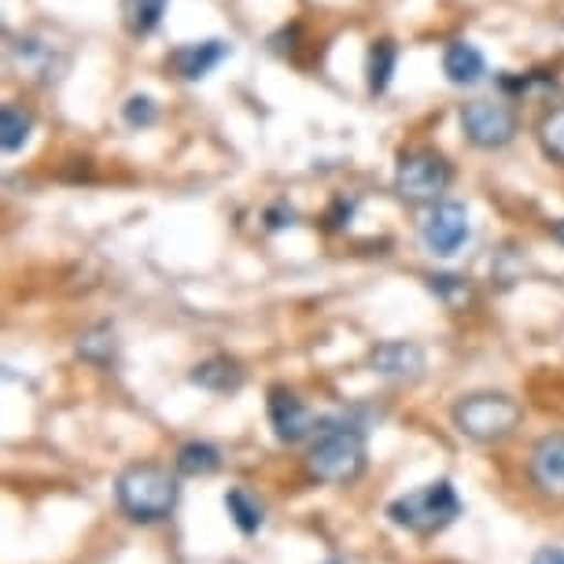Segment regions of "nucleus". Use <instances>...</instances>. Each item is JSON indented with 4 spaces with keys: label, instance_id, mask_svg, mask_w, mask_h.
Segmentation results:
<instances>
[{
    "label": "nucleus",
    "instance_id": "obj_1",
    "mask_svg": "<svg viewBox=\"0 0 564 564\" xmlns=\"http://www.w3.org/2000/svg\"><path fill=\"white\" fill-rule=\"evenodd\" d=\"M369 451H366V429L355 413H339V417H322L311 435V451H306V468L314 480L322 484H350L366 473Z\"/></svg>",
    "mask_w": 564,
    "mask_h": 564
},
{
    "label": "nucleus",
    "instance_id": "obj_2",
    "mask_svg": "<svg viewBox=\"0 0 564 564\" xmlns=\"http://www.w3.org/2000/svg\"><path fill=\"white\" fill-rule=\"evenodd\" d=\"M115 502L137 524H159L177 509L181 502V484L170 468L144 462L122 468V476L115 480Z\"/></svg>",
    "mask_w": 564,
    "mask_h": 564
},
{
    "label": "nucleus",
    "instance_id": "obj_3",
    "mask_svg": "<svg viewBox=\"0 0 564 564\" xmlns=\"http://www.w3.org/2000/svg\"><path fill=\"white\" fill-rule=\"evenodd\" d=\"M462 517V498H457L454 484L451 480H435V484H424L417 491L395 498L388 506V520L402 531L417 539H432L440 535Z\"/></svg>",
    "mask_w": 564,
    "mask_h": 564
},
{
    "label": "nucleus",
    "instance_id": "obj_4",
    "mask_svg": "<svg viewBox=\"0 0 564 564\" xmlns=\"http://www.w3.org/2000/svg\"><path fill=\"white\" fill-rule=\"evenodd\" d=\"M520 417H524V410L502 391H476V395H465L454 406L457 432L476 443H498L506 435H513Z\"/></svg>",
    "mask_w": 564,
    "mask_h": 564
},
{
    "label": "nucleus",
    "instance_id": "obj_5",
    "mask_svg": "<svg viewBox=\"0 0 564 564\" xmlns=\"http://www.w3.org/2000/svg\"><path fill=\"white\" fill-rule=\"evenodd\" d=\"M454 181V166L432 148H413L399 159L395 170V193L406 204H440L443 193Z\"/></svg>",
    "mask_w": 564,
    "mask_h": 564
},
{
    "label": "nucleus",
    "instance_id": "obj_6",
    "mask_svg": "<svg viewBox=\"0 0 564 564\" xmlns=\"http://www.w3.org/2000/svg\"><path fill=\"white\" fill-rule=\"evenodd\" d=\"M462 130L476 148H506L517 137L520 119L506 100H468L462 104Z\"/></svg>",
    "mask_w": 564,
    "mask_h": 564
},
{
    "label": "nucleus",
    "instance_id": "obj_7",
    "mask_svg": "<svg viewBox=\"0 0 564 564\" xmlns=\"http://www.w3.org/2000/svg\"><path fill=\"white\" fill-rule=\"evenodd\" d=\"M468 210L462 204H454V199H440V204H432L429 218L421 221V240L424 248L432 254H440V259H451L465 248L468 240Z\"/></svg>",
    "mask_w": 564,
    "mask_h": 564
},
{
    "label": "nucleus",
    "instance_id": "obj_8",
    "mask_svg": "<svg viewBox=\"0 0 564 564\" xmlns=\"http://www.w3.org/2000/svg\"><path fill=\"white\" fill-rule=\"evenodd\" d=\"M265 417H270V429L281 443H303V440H311L314 429H317V417L306 410V402L289 388H270Z\"/></svg>",
    "mask_w": 564,
    "mask_h": 564
},
{
    "label": "nucleus",
    "instance_id": "obj_9",
    "mask_svg": "<svg viewBox=\"0 0 564 564\" xmlns=\"http://www.w3.org/2000/svg\"><path fill=\"white\" fill-rule=\"evenodd\" d=\"M229 52H232L229 41H218V37L188 41V45H177L174 52H170L166 67L174 70L181 82H199V78H207L221 59H229Z\"/></svg>",
    "mask_w": 564,
    "mask_h": 564
},
{
    "label": "nucleus",
    "instance_id": "obj_10",
    "mask_svg": "<svg viewBox=\"0 0 564 564\" xmlns=\"http://www.w3.org/2000/svg\"><path fill=\"white\" fill-rule=\"evenodd\" d=\"M369 366L384 380H417L424 372V350L410 339H388L369 350Z\"/></svg>",
    "mask_w": 564,
    "mask_h": 564
},
{
    "label": "nucleus",
    "instance_id": "obj_11",
    "mask_svg": "<svg viewBox=\"0 0 564 564\" xmlns=\"http://www.w3.org/2000/svg\"><path fill=\"white\" fill-rule=\"evenodd\" d=\"M531 480L542 495L550 498H561L564 502V432H553V435H542L531 451Z\"/></svg>",
    "mask_w": 564,
    "mask_h": 564
},
{
    "label": "nucleus",
    "instance_id": "obj_12",
    "mask_svg": "<svg viewBox=\"0 0 564 564\" xmlns=\"http://www.w3.org/2000/svg\"><path fill=\"white\" fill-rule=\"evenodd\" d=\"M188 380H193L196 388H204V391H215V395H229V391L243 388V369H240L237 358L215 355V358L199 361V366L188 372Z\"/></svg>",
    "mask_w": 564,
    "mask_h": 564
},
{
    "label": "nucleus",
    "instance_id": "obj_13",
    "mask_svg": "<svg viewBox=\"0 0 564 564\" xmlns=\"http://www.w3.org/2000/svg\"><path fill=\"white\" fill-rule=\"evenodd\" d=\"M443 74L454 85H476L487 74V59H484V52L476 45H468V41H451L443 52Z\"/></svg>",
    "mask_w": 564,
    "mask_h": 564
},
{
    "label": "nucleus",
    "instance_id": "obj_14",
    "mask_svg": "<svg viewBox=\"0 0 564 564\" xmlns=\"http://www.w3.org/2000/svg\"><path fill=\"white\" fill-rule=\"evenodd\" d=\"M395 63H399V45L391 37H380L369 45V56H366V78H369V93L380 97L388 93L391 85V74H395Z\"/></svg>",
    "mask_w": 564,
    "mask_h": 564
},
{
    "label": "nucleus",
    "instance_id": "obj_15",
    "mask_svg": "<svg viewBox=\"0 0 564 564\" xmlns=\"http://www.w3.org/2000/svg\"><path fill=\"white\" fill-rule=\"evenodd\" d=\"M226 513H229V520L237 524V531L240 535H259L262 531V524H265V509H262V502L254 498L251 491H243V487H232V491L226 495Z\"/></svg>",
    "mask_w": 564,
    "mask_h": 564
},
{
    "label": "nucleus",
    "instance_id": "obj_16",
    "mask_svg": "<svg viewBox=\"0 0 564 564\" xmlns=\"http://www.w3.org/2000/svg\"><path fill=\"white\" fill-rule=\"evenodd\" d=\"M174 465H177L181 476H193V480H199V476H215L221 468V451H218V446L204 443V440H193V443H185L177 451Z\"/></svg>",
    "mask_w": 564,
    "mask_h": 564
},
{
    "label": "nucleus",
    "instance_id": "obj_17",
    "mask_svg": "<svg viewBox=\"0 0 564 564\" xmlns=\"http://www.w3.org/2000/svg\"><path fill=\"white\" fill-rule=\"evenodd\" d=\"M30 133H34V115H30L23 104H4L0 108V148L4 152H19Z\"/></svg>",
    "mask_w": 564,
    "mask_h": 564
},
{
    "label": "nucleus",
    "instance_id": "obj_18",
    "mask_svg": "<svg viewBox=\"0 0 564 564\" xmlns=\"http://www.w3.org/2000/svg\"><path fill=\"white\" fill-rule=\"evenodd\" d=\"M166 15V0H122V23L130 34L144 37L163 23Z\"/></svg>",
    "mask_w": 564,
    "mask_h": 564
},
{
    "label": "nucleus",
    "instance_id": "obj_19",
    "mask_svg": "<svg viewBox=\"0 0 564 564\" xmlns=\"http://www.w3.org/2000/svg\"><path fill=\"white\" fill-rule=\"evenodd\" d=\"M539 144L553 163L564 166V108H553L546 119L539 122Z\"/></svg>",
    "mask_w": 564,
    "mask_h": 564
},
{
    "label": "nucleus",
    "instance_id": "obj_20",
    "mask_svg": "<svg viewBox=\"0 0 564 564\" xmlns=\"http://www.w3.org/2000/svg\"><path fill=\"white\" fill-rule=\"evenodd\" d=\"M78 355H82L85 361H97V366H108L111 355H115V333H111L108 325L93 328L89 336H82Z\"/></svg>",
    "mask_w": 564,
    "mask_h": 564
},
{
    "label": "nucleus",
    "instance_id": "obj_21",
    "mask_svg": "<svg viewBox=\"0 0 564 564\" xmlns=\"http://www.w3.org/2000/svg\"><path fill=\"white\" fill-rule=\"evenodd\" d=\"M12 52H15L19 63H23L26 70L52 78V48L48 45H41V41H34V37H23V41H15Z\"/></svg>",
    "mask_w": 564,
    "mask_h": 564
},
{
    "label": "nucleus",
    "instance_id": "obj_22",
    "mask_svg": "<svg viewBox=\"0 0 564 564\" xmlns=\"http://www.w3.org/2000/svg\"><path fill=\"white\" fill-rule=\"evenodd\" d=\"M159 119V108L152 97H130L122 104V122L130 126V130H148V126H155Z\"/></svg>",
    "mask_w": 564,
    "mask_h": 564
},
{
    "label": "nucleus",
    "instance_id": "obj_23",
    "mask_svg": "<svg viewBox=\"0 0 564 564\" xmlns=\"http://www.w3.org/2000/svg\"><path fill=\"white\" fill-rule=\"evenodd\" d=\"M429 289L440 295V300L454 303V300H465L468 295V284L462 276H451V273H440V276H429Z\"/></svg>",
    "mask_w": 564,
    "mask_h": 564
},
{
    "label": "nucleus",
    "instance_id": "obj_24",
    "mask_svg": "<svg viewBox=\"0 0 564 564\" xmlns=\"http://www.w3.org/2000/svg\"><path fill=\"white\" fill-rule=\"evenodd\" d=\"M531 564H564V546H542V550H535Z\"/></svg>",
    "mask_w": 564,
    "mask_h": 564
},
{
    "label": "nucleus",
    "instance_id": "obj_25",
    "mask_svg": "<svg viewBox=\"0 0 564 564\" xmlns=\"http://www.w3.org/2000/svg\"><path fill=\"white\" fill-rule=\"evenodd\" d=\"M553 240L564 243V221H557V226H553Z\"/></svg>",
    "mask_w": 564,
    "mask_h": 564
},
{
    "label": "nucleus",
    "instance_id": "obj_26",
    "mask_svg": "<svg viewBox=\"0 0 564 564\" xmlns=\"http://www.w3.org/2000/svg\"><path fill=\"white\" fill-rule=\"evenodd\" d=\"M328 564H339V561H328Z\"/></svg>",
    "mask_w": 564,
    "mask_h": 564
}]
</instances>
